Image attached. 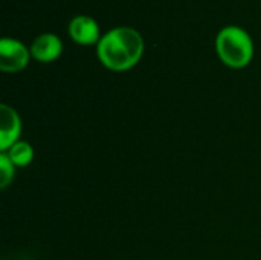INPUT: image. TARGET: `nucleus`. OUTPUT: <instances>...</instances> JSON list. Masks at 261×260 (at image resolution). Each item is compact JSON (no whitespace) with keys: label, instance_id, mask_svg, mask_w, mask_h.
Listing matches in <instances>:
<instances>
[{"label":"nucleus","instance_id":"1","mask_svg":"<svg viewBox=\"0 0 261 260\" xmlns=\"http://www.w3.org/2000/svg\"><path fill=\"white\" fill-rule=\"evenodd\" d=\"M144 54L142 35L130 26H116L107 31L96 44L99 61L110 70L124 72L136 66Z\"/></svg>","mask_w":261,"mask_h":260},{"label":"nucleus","instance_id":"2","mask_svg":"<svg viewBox=\"0 0 261 260\" xmlns=\"http://www.w3.org/2000/svg\"><path fill=\"white\" fill-rule=\"evenodd\" d=\"M216 52L226 66L242 69L252 61L254 41L246 29L236 25L225 26L216 37Z\"/></svg>","mask_w":261,"mask_h":260},{"label":"nucleus","instance_id":"3","mask_svg":"<svg viewBox=\"0 0 261 260\" xmlns=\"http://www.w3.org/2000/svg\"><path fill=\"white\" fill-rule=\"evenodd\" d=\"M31 60V51L17 38L0 40V69L8 74L23 70Z\"/></svg>","mask_w":261,"mask_h":260},{"label":"nucleus","instance_id":"4","mask_svg":"<svg viewBox=\"0 0 261 260\" xmlns=\"http://www.w3.org/2000/svg\"><path fill=\"white\" fill-rule=\"evenodd\" d=\"M69 37L83 46H90V44H98L101 40V29L98 21L90 17V15H76L69 21L67 26Z\"/></svg>","mask_w":261,"mask_h":260},{"label":"nucleus","instance_id":"5","mask_svg":"<svg viewBox=\"0 0 261 260\" xmlns=\"http://www.w3.org/2000/svg\"><path fill=\"white\" fill-rule=\"evenodd\" d=\"M31 57L40 63H50L55 61L63 52V41L54 32L40 34L29 48Z\"/></svg>","mask_w":261,"mask_h":260},{"label":"nucleus","instance_id":"6","mask_svg":"<svg viewBox=\"0 0 261 260\" xmlns=\"http://www.w3.org/2000/svg\"><path fill=\"white\" fill-rule=\"evenodd\" d=\"M21 133V121L18 113L8 104L0 106V150L6 152L18 141Z\"/></svg>","mask_w":261,"mask_h":260},{"label":"nucleus","instance_id":"7","mask_svg":"<svg viewBox=\"0 0 261 260\" xmlns=\"http://www.w3.org/2000/svg\"><path fill=\"white\" fill-rule=\"evenodd\" d=\"M5 153L8 155V158L12 161L15 167H26L34 159V149L26 141H17Z\"/></svg>","mask_w":261,"mask_h":260},{"label":"nucleus","instance_id":"8","mask_svg":"<svg viewBox=\"0 0 261 260\" xmlns=\"http://www.w3.org/2000/svg\"><path fill=\"white\" fill-rule=\"evenodd\" d=\"M14 172H15V166L8 158V155L2 152L0 155V187L2 188H6L11 184V181L14 179Z\"/></svg>","mask_w":261,"mask_h":260}]
</instances>
